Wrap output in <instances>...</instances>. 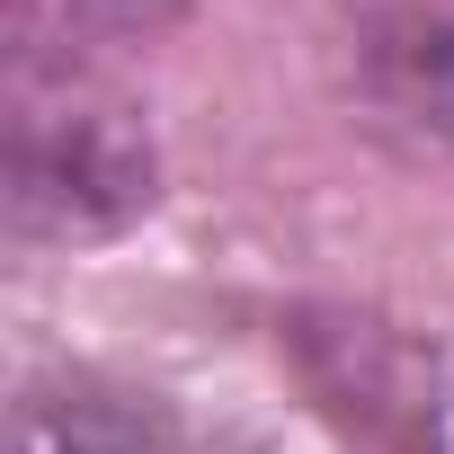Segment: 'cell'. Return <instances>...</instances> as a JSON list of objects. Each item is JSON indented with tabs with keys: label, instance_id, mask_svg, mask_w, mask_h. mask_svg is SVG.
<instances>
[{
	"label": "cell",
	"instance_id": "obj_1",
	"mask_svg": "<svg viewBox=\"0 0 454 454\" xmlns=\"http://www.w3.org/2000/svg\"><path fill=\"white\" fill-rule=\"evenodd\" d=\"M160 187L152 125L134 98L98 90L90 63H19L10 98V214L45 241H98Z\"/></svg>",
	"mask_w": 454,
	"mask_h": 454
},
{
	"label": "cell",
	"instance_id": "obj_2",
	"mask_svg": "<svg viewBox=\"0 0 454 454\" xmlns=\"http://www.w3.org/2000/svg\"><path fill=\"white\" fill-rule=\"evenodd\" d=\"M348 81L383 134L454 160V0H348Z\"/></svg>",
	"mask_w": 454,
	"mask_h": 454
},
{
	"label": "cell",
	"instance_id": "obj_3",
	"mask_svg": "<svg viewBox=\"0 0 454 454\" xmlns=\"http://www.w3.org/2000/svg\"><path fill=\"white\" fill-rule=\"evenodd\" d=\"M312 348H321L312 383L348 419H365L374 445H392V454H445L436 401L419 383V348H401L383 321H330V330H312Z\"/></svg>",
	"mask_w": 454,
	"mask_h": 454
},
{
	"label": "cell",
	"instance_id": "obj_4",
	"mask_svg": "<svg viewBox=\"0 0 454 454\" xmlns=\"http://www.w3.org/2000/svg\"><path fill=\"white\" fill-rule=\"evenodd\" d=\"M19 454H169V436L134 392H107V383L72 374V383H27Z\"/></svg>",
	"mask_w": 454,
	"mask_h": 454
}]
</instances>
